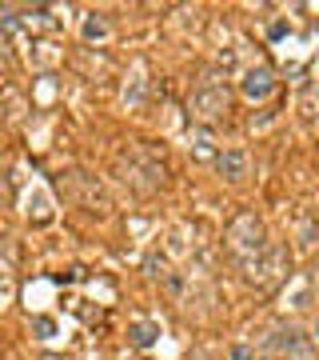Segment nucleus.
I'll return each instance as SVG.
<instances>
[{"label": "nucleus", "instance_id": "nucleus-1", "mask_svg": "<svg viewBox=\"0 0 319 360\" xmlns=\"http://www.w3.org/2000/svg\"><path fill=\"white\" fill-rule=\"evenodd\" d=\"M112 172H116V180L124 184L132 197H140V200L160 197V193L168 188V177H172L164 152H160L152 140H136V145L120 148V152L112 156Z\"/></svg>", "mask_w": 319, "mask_h": 360}, {"label": "nucleus", "instance_id": "nucleus-2", "mask_svg": "<svg viewBox=\"0 0 319 360\" xmlns=\"http://www.w3.org/2000/svg\"><path fill=\"white\" fill-rule=\"evenodd\" d=\"M52 184H56V193H60L72 208H84V213L92 216H112V193L104 188V180L92 177V172H84V168H64V172H56L52 177Z\"/></svg>", "mask_w": 319, "mask_h": 360}, {"label": "nucleus", "instance_id": "nucleus-3", "mask_svg": "<svg viewBox=\"0 0 319 360\" xmlns=\"http://www.w3.org/2000/svg\"><path fill=\"white\" fill-rule=\"evenodd\" d=\"M223 245H227V252H232V261L243 268V264H252L255 256L271 245V240H268V224H264L252 208H243V213H236L232 220H227V229H223Z\"/></svg>", "mask_w": 319, "mask_h": 360}, {"label": "nucleus", "instance_id": "nucleus-4", "mask_svg": "<svg viewBox=\"0 0 319 360\" xmlns=\"http://www.w3.org/2000/svg\"><path fill=\"white\" fill-rule=\"evenodd\" d=\"M188 113L200 124H220L232 113V88L220 76H200L188 92Z\"/></svg>", "mask_w": 319, "mask_h": 360}, {"label": "nucleus", "instance_id": "nucleus-5", "mask_svg": "<svg viewBox=\"0 0 319 360\" xmlns=\"http://www.w3.org/2000/svg\"><path fill=\"white\" fill-rule=\"evenodd\" d=\"M287 277H291V248L287 245H268L252 264H243V280L252 288H259V293L279 288Z\"/></svg>", "mask_w": 319, "mask_h": 360}, {"label": "nucleus", "instance_id": "nucleus-6", "mask_svg": "<svg viewBox=\"0 0 319 360\" xmlns=\"http://www.w3.org/2000/svg\"><path fill=\"white\" fill-rule=\"evenodd\" d=\"M268 348L284 360H316V344H311V336H303L300 328H275L268 336Z\"/></svg>", "mask_w": 319, "mask_h": 360}, {"label": "nucleus", "instance_id": "nucleus-7", "mask_svg": "<svg viewBox=\"0 0 319 360\" xmlns=\"http://www.w3.org/2000/svg\"><path fill=\"white\" fill-rule=\"evenodd\" d=\"M144 272H148V280H156L160 288H168L172 296L184 293V277L172 268V261H168L164 252H148V256H144Z\"/></svg>", "mask_w": 319, "mask_h": 360}, {"label": "nucleus", "instance_id": "nucleus-8", "mask_svg": "<svg viewBox=\"0 0 319 360\" xmlns=\"http://www.w3.org/2000/svg\"><path fill=\"white\" fill-rule=\"evenodd\" d=\"M275 88H279V81H275L271 65H252V68H248V76H243V97L268 100Z\"/></svg>", "mask_w": 319, "mask_h": 360}, {"label": "nucleus", "instance_id": "nucleus-9", "mask_svg": "<svg viewBox=\"0 0 319 360\" xmlns=\"http://www.w3.org/2000/svg\"><path fill=\"white\" fill-rule=\"evenodd\" d=\"M248 168H252V161H248L243 148H223V152H216V172L223 180H243Z\"/></svg>", "mask_w": 319, "mask_h": 360}, {"label": "nucleus", "instance_id": "nucleus-10", "mask_svg": "<svg viewBox=\"0 0 319 360\" xmlns=\"http://www.w3.org/2000/svg\"><path fill=\"white\" fill-rule=\"evenodd\" d=\"M16 280V240L8 232H0V300H8Z\"/></svg>", "mask_w": 319, "mask_h": 360}, {"label": "nucleus", "instance_id": "nucleus-11", "mask_svg": "<svg viewBox=\"0 0 319 360\" xmlns=\"http://www.w3.org/2000/svg\"><path fill=\"white\" fill-rule=\"evenodd\" d=\"M156 336H160V325H156V320H136V325L128 328V341L136 344V348H152V344H156Z\"/></svg>", "mask_w": 319, "mask_h": 360}, {"label": "nucleus", "instance_id": "nucleus-12", "mask_svg": "<svg viewBox=\"0 0 319 360\" xmlns=\"http://www.w3.org/2000/svg\"><path fill=\"white\" fill-rule=\"evenodd\" d=\"M16 200V180H12V168L0 161V208H12Z\"/></svg>", "mask_w": 319, "mask_h": 360}, {"label": "nucleus", "instance_id": "nucleus-13", "mask_svg": "<svg viewBox=\"0 0 319 360\" xmlns=\"http://www.w3.org/2000/svg\"><path fill=\"white\" fill-rule=\"evenodd\" d=\"M104 36H108V20H100V17L84 20V40H104Z\"/></svg>", "mask_w": 319, "mask_h": 360}, {"label": "nucleus", "instance_id": "nucleus-14", "mask_svg": "<svg viewBox=\"0 0 319 360\" xmlns=\"http://www.w3.org/2000/svg\"><path fill=\"white\" fill-rule=\"evenodd\" d=\"M32 328H36V336H40V341L56 336V320H52V316H36V320H32Z\"/></svg>", "mask_w": 319, "mask_h": 360}, {"label": "nucleus", "instance_id": "nucleus-15", "mask_svg": "<svg viewBox=\"0 0 319 360\" xmlns=\"http://www.w3.org/2000/svg\"><path fill=\"white\" fill-rule=\"evenodd\" d=\"M232 360H259V357H255L248 344H236V348H232Z\"/></svg>", "mask_w": 319, "mask_h": 360}, {"label": "nucleus", "instance_id": "nucleus-16", "mask_svg": "<svg viewBox=\"0 0 319 360\" xmlns=\"http://www.w3.org/2000/svg\"><path fill=\"white\" fill-rule=\"evenodd\" d=\"M284 33H287V24H271V28H268V36H271V40H279Z\"/></svg>", "mask_w": 319, "mask_h": 360}, {"label": "nucleus", "instance_id": "nucleus-17", "mask_svg": "<svg viewBox=\"0 0 319 360\" xmlns=\"http://www.w3.org/2000/svg\"><path fill=\"white\" fill-rule=\"evenodd\" d=\"M40 360H68V357H60V352H44Z\"/></svg>", "mask_w": 319, "mask_h": 360}, {"label": "nucleus", "instance_id": "nucleus-18", "mask_svg": "<svg viewBox=\"0 0 319 360\" xmlns=\"http://www.w3.org/2000/svg\"><path fill=\"white\" fill-rule=\"evenodd\" d=\"M316 336H319V320H316Z\"/></svg>", "mask_w": 319, "mask_h": 360}, {"label": "nucleus", "instance_id": "nucleus-19", "mask_svg": "<svg viewBox=\"0 0 319 360\" xmlns=\"http://www.w3.org/2000/svg\"><path fill=\"white\" fill-rule=\"evenodd\" d=\"M0 352H4V344H0Z\"/></svg>", "mask_w": 319, "mask_h": 360}]
</instances>
